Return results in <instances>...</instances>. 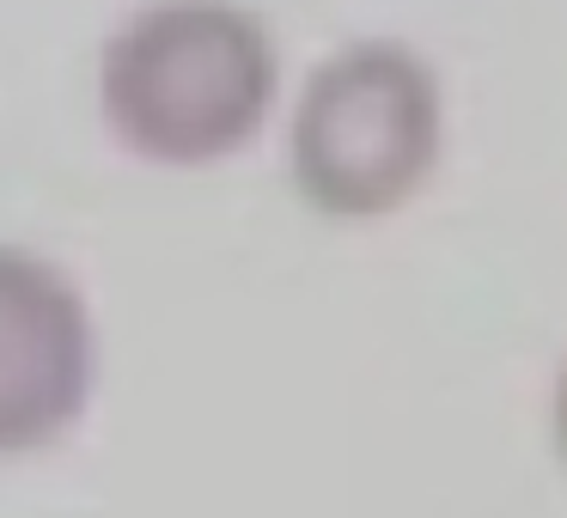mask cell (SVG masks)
Listing matches in <instances>:
<instances>
[{
	"label": "cell",
	"instance_id": "obj_2",
	"mask_svg": "<svg viewBox=\"0 0 567 518\" xmlns=\"http://www.w3.org/2000/svg\"><path fill=\"white\" fill-rule=\"evenodd\" d=\"M440 147V74L409 43L379 38L311 68L287 128V172L323 220H384L427 189Z\"/></svg>",
	"mask_w": 567,
	"mask_h": 518
},
{
	"label": "cell",
	"instance_id": "obj_3",
	"mask_svg": "<svg viewBox=\"0 0 567 518\" xmlns=\"http://www.w3.org/2000/svg\"><path fill=\"white\" fill-rule=\"evenodd\" d=\"M99 391V323L68 269L0 245V457L62 445Z\"/></svg>",
	"mask_w": 567,
	"mask_h": 518
},
{
	"label": "cell",
	"instance_id": "obj_1",
	"mask_svg": "<svg viewBox=\"0 0 567 518\" xmlns=\"http://www.w3.org/2000/svg\"><path fill=\"white\" fill-rule=\"evenodd\" d=\"M281 86L275 38L238 0H147L99 55L111 135L153 165H214L262 135Z\"/></svg>",
	"mask_w": 567,
	"mask_h": 518
},
{
	"label": "cell",
	"instance_id": "obj_4",
	"mask_svg": "<svg viewBox=\"0 0 567 518\" xmlns=\"http://www.w3.org/2000/svg\"><path fill=\"white\" fill-rule=\"evenodd\" d=\"M549 452H555V464H561V476H567V360H561V372H555V384H549Z\"/></svg>",
	"mask_w": 567,
	"mask_h": 518
}]
</instances>
